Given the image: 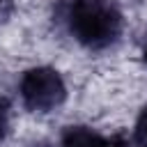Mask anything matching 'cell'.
<instances>
[{
  "label": "cell",
  "mask_w": 147,
  "mask_h": 147,
  "mask_svg": "<svg viewBox=\"0 0 147 147\" xmlns=\"http://www.w3.org/2000/svg\"><path fill=\"white\" fill-rule=\"evenodd\" d=\"M64 21L74 39L92 51L108 48L122 32V11L115 0H69Z\"/></svg>",
  "instance_id": "obj_1"
},
{
  "label": "cell",
  "mask_w": 147,
  "mask_h": 147,
  "mask_svg": "<svg viewBox=\"0 0 147 147\" xmlns=\"http://www.w3.org/2000/svg\"><path fill=\"white\" fill-rule=\"evenodd\" d=\"M21 99L25 108L34 113H48L57 108L67 96V85L53 67H32L23 74L18 83Z\"/></svg>",
  "instance_id": "obj_2"
},
{
  "label": "cell",
  "mask_w": 147,
  "mask_h": 147,
  "mask_svg": "<svg viewBox=\"0 0 147 147\" xmlns=\"http://www.w3.org/2000/svg\"><path fill=\"white\" fill-rule=\"evenodd\" d=\"M60 147H115V140H108L87 126H69L62 133Z\"/></svg>",
  "instance_id": "obj_3"
},
{
  "label": "cell",
  "mask_w": 147,
  "mask_h": 147,
  "mask_svg": "<svg viewBox=\"0 0 147 147\" xmlns=\"http://www.w3.org/2000/svg\"><path fill=\"white\" fill-rule=\"evenodd\" d=\"M133 138L140 147H147V106L142 108L138 122H136V131H133Z\"/></svg>",
  "instance_id": "obj_4"
},
{
  "label": "cell",
  "mask_w": 147,
  "mask_h": 147,
  "mask_svg": "<svg viewBox=\"0 0 147 147\" xmlns=\"http://www.w3.org/2000/svg\"><path fill=\"white\" fill-rule=\"evenodd\" d=\"M7 126H9V117H7V106L0 101V142L7 136Z\"/></svg>",
  "instance_id": "obj_5"
},
{
  "label": "cell",
  "mask_w": 147,
  "mask_h": 147,
  "mask_svg": "<svg viewBox=\"0 0 147 147\" xmlns=\"http://www.w3.org/2000/svg\"><path fill=\"white\" fill-rule=\"evenodd\" d=\"M115 147H140L138 142H133V145H129V142H115Z\"/></svg>",
  "instance_id": "obj_6"
},
{
  "label": "cell",
  "mask_w": 147,
  "mask_h": 147,
  "mask_svg": "<svg viewBox=\"0 0 147 147\" xmlns=\"http://www.w3.org/2000/svg\"><path fill=\"white\" fill-rule=\"evenodd\" d=\"M142 60L147 62V37H145V44H142Z\"/></svg>",
  "instance_id": "obj_7"
},
{
  "label": "cell",
  "mask_w": 147,
  "mask_h": 147,
  "mask_svg": "<svg viewBox=\"0 0 147 147\" xmlns=\"http://www.w3.org/2000/svg\"><path fill=\"white\" fill-rule=\"evenodd\" d=\"M2 5H5V2H2V0H0V16H2Z\"/></svg>",
  "instance_id": "obj_8"
}]
</instances>
